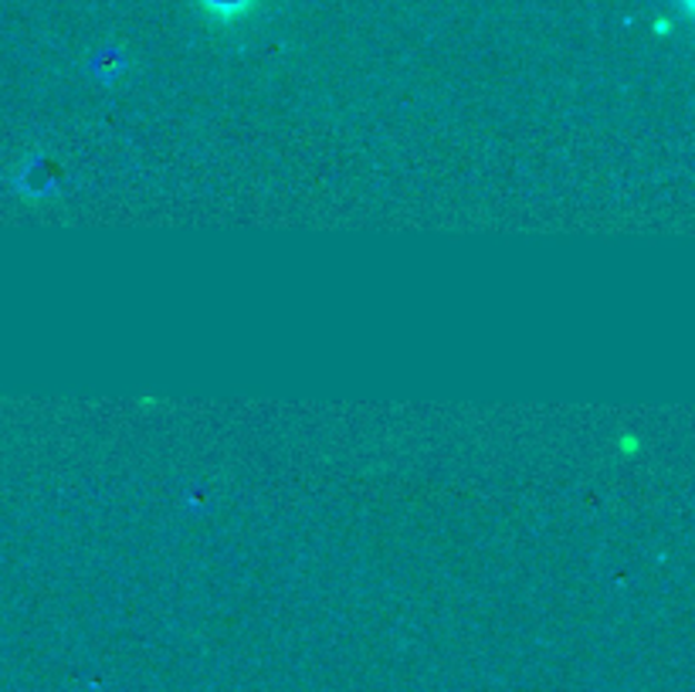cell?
Segmentation results:
<instances>
[{"instance_id":"obj_1","label":"cell","mask_w":695,"mask_h":692,"mask_svg":"<svg viewBox=\"0 0 695 692\" xmlns=\"http://www.w3.org/2000/svg\"><path fill=\"white\" fill-rule=\"evenodd\" d=\"M200 4H203L207 14L235 21V18H241V14H248L255 8V0H200Z\"/></svg>"}]
</instances>
